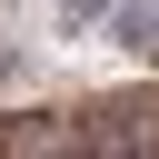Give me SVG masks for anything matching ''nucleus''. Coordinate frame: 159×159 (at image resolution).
<instances>
[{"label":"nucleus","instance_id":"1","mask_svg":"<svg viewBox=\"0 0 159 159\" xmlns=\"http://www.w3.org/2000/svg\"><path fill=\"white\" fill-rule=\"evenodd\" d=\"M80 149H159V89L80 99Z\"/></svg>","mask_w":159,"mask_h":159},{"label":"nucleus","instance_id":"2","mask_svg":"<svg viewBox=\"0 0 159 159\" xmlns=\"http://www.w3.org/2000/svg\"><path fill=\"white\" fill-rule=\"evenodd\" d=\"M0 149H80V99L70 109H0Z\"/></svg>","mask_w":159,"mask_h":159},{"label":"nucleus","instance_id":"3","mask_svg":"<svg viewBox=\"0 0 159 159\" xmlns=\"http://www.w3.org/2000/svg\"><path fill=\"white\" fill-rule=\"evenodd\" d=\"M109 40H119L129 60H159V0H119V10H109Z\"/></svg>","mask_w":159,"mask_h":159},{"label":"nucleus","instance_id":"4","mask_svg":"<svg viewBox=\"0 0 159 159\" xmlns=\"http://www.w3.org/2000/svg\"><path fill=\"white\" fill-rule=\"evenodd\" d=\"M109 10H119V0H50L60 40H80V30H109Z\"/></svg>","mask_w":159,"mask_h":159},{"label":"nucleus","instance_id":"5","mask_svg":"<svg viewBox=\"0 0 159 159\" xmlns=\"http://www.w3.org/2000/svg\"><path fill=\"white\" fill-rule=\"evenodd\" d=\"M20 80H30V50H20V40H0V89H20Z\"/></svg>","mask_w":159,"mask_h":159}]
</instances>
